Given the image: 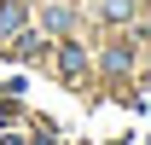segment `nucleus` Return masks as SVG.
Returning a JSON list of instances; mask_svg holds the SVG:
<instances>
[{
    "label": "nucleus",
    "instance_id": "nucleus-1",
    "mask_svg": "<svg viewBox=\"0 0 151 145\" xmlns=\"http://www.w3.org/2000/svg\"><path fill=\"white\" fill-rule=\"evenodd\" d=\"M18 18H23L18 0H0V29H18Z\"/></svg>",
    "mask_w": 151,
    "mask_h": 145
},
{
    "label": "nucleus",
    "instance_id": "nucleus-2",
    "mask_svg": "<svg viewBox=\"0 0 151 145\" xmlns=\"http://www.w3.org/2000/svg\"><path fill=\"white\" fill-rule=\"evenodd\" d=\"M58 64H64V75H81V52H76V47H64V52H58Z\"/></svg>",
    "mask_w": 151,
    "mask_h": 145
}]
</instances>
